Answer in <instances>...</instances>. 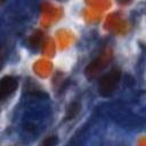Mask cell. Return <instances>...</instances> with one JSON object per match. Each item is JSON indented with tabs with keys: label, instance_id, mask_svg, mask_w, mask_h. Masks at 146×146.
<instances>
[{
	"label": "cell",
	"instance_id": "1",
	"mask_svg": "<svg viewBox=\"0 0 146 146\" xmlns=\"http://www.w3.org/2000/svg\"><path fill=\"white\" fill-rule=\"evenodd\" d=\"M121 79V70L119 67H113L110 70V72L102 75V78L98 81V94L102 97H111L120 82Z\"/></svg>",
	"mask_w": 146,
	"mask_h": 146
},
{
	"label": "cell",
	"instance_id": "8",
	"mask_svg": "<svg viewBox=\"0 0 146 146\" xmlns=\"http://www.w3.org/2000/svg\"><path fill=\"white\" fill-rule=\"evenodd\" d=\"M3 1H5V0H0V2H3Z\"/></svg>",
	"mask_w": 146,
	"mask_h": 146
},
{
	"label": "cell",
	"instance_id": "7",
	"mask_svg": "<svg viewBox=\"0 0 146 146\" xmlns=\"http://www.w3.org/2000/svg\"><path fill=\"white\" fill-rule=\"evenodd\" d=\"M131 1L132 0H116V2L120 5H129V3H131Z\"/></svg>",
	"mask_w": 146,
	"mask_h": 146
},
{
	"label": "cell",
	"instance_id": "2",
	"mask_svg": "<svg viewBox=\"0 0 146 146\" xmlns=\"http://www.w3.org/2000/svg\"><path fill=\"white\" fill-rule=\"evenodd\" d=\"M18 87V79L14 75H5L0 79V104L10 97Z\"/></svg>",
	"mask_w": 146,
	"mask_h": 146
},
{
	"label": "cell",
	"instance_id": "5",
	"mask_svg": "<svg viewBox=\"0 0 146 146\" xmlns=\"http://www.w3.org/2000/svg\"><path fill=\"white\" fill-rule=\"evenodd\" d=\"M58 143V139L56 136H49L47 137L43 141H42V145H46V146H50V145H55Z\"/></svg>",
	"mask_w": 146,
	"mask_h": 146
},
{
	"label": "cell",
	"instance_id": "6",
	"mask_svg": "<svg viewBox=\"0 0 146 146\" xmlns=\"http://www.w3.org/2000/svg\"><path fill=\"white\" fill-rule=\"evenodd\" d=\"M5 58H6V49H5V47H1V48H0V70H1L2 66H3Z\"/></svg>",
	"mask_w": 146,
	"mask_h": 146
},
{
	"label": "cell",
	"instance_id": "4",
	"mask_svg": "<svg viewBox=\"0 0 146 146\" xmlns=\"http://www.w3.org/2000/svg\"><path fill=\"white\" fill-rule=\"evenodd\" d=\"M41 40H42V33L40 32V31H36L33 35H31L30 36V40H29V42H30V44H31V47H39L40 46V43H41Z\"/></svg>",
	"mask_w": 146,
	"mask_h": 146
},
{
	"label": "cell",
	"instance_id": "3",
	"mask_svg": "<svg viewBox=\"0 0 146 146\" xmlns=\"http://www.w3.org/2000/svg\"><path fill=\"white\" fill-rule=\"evenodd\" d=\"M81 110V105L79 102H72L67 107H66V111H65V121H70L72 119H74L79 112Z\"/></svg>",
	"mask_w": 146,
	"mask_h": 146
}]
</instances>
